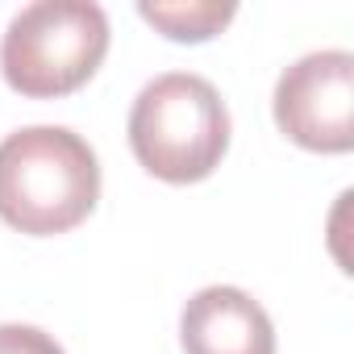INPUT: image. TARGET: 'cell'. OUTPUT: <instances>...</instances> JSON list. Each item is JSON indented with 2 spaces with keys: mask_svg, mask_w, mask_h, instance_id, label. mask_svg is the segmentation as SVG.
Instances as JSON below:
<instances>
[{
  "mask_svg": "<svg viewBox=\"0 0 354 354\" xmlns=\"http://www.w3.org/2000/svg\"><path fill=\"white\" fill-rule=\"evenodd\" d=\"M100 201L96 150L67 125H26L0 142V221L55 238L92 217Z\"/></svg>",
  "mask_w": 354,
  "mask_h": 354,
  "instance_id": "obj_1",
  "label": "cell"
},
{
  "mask_svg": "<svg viewBox=\"0 0 354 354\" xmlns=\"http://www.w3.org/2000/svg\"><path fill=\"white\" fill-rule=\"evenodd\" d=\"M129 150L162 184H201L230 150V109L192 71L154 75L129 109Z\"/></svg>",
  "mask_w": 354,
  "mask_h": 354,
  "instance_id": "obj_2",
  "label": "cell"
},
{
  "mask_svg": "<svg viewBox=\"0 0 354 354\" xmlns=\"http://www.w3.org/2000/svg\"><path fill=\"white\" fill-rule=\"evenodd\" d=\"M109 55V17L92 0H34L0 38V75L17 96L80 92Z\"/></svg>",
  "mask_w": 354,
  "mask_h": 354,
  "instance_id": "obj_3",
  "label": "cell"
},
{
  "mask_svg": "<svg viewBox=\"0 0 354 354\" xmlns=\"http://www.w3.org/2000/svg\"><path fill=\"white\" fill-rule=\"evenodd\" d=\"M275 125L313 154H346L354 146V55L313 50L275 84Z\"/></svg>",
  "mask_w": 354,
  "mask_h": 354,
  "instance_id": "obj_4",
  "label": "cell"
},
{
  "mask_svg": "<svg viewBox=\"0 0 354 354\" xmlns=\"http://www.w3.org/2000/svg\"><path fill=\"white\" fill-rule=\"evenodd\" d=\"M180 342L184 354H275V325L250 292L213 283L184 304Z\"/></svg>",
  "mask_w": 354,
  "mask_h": 354,
  "instance_id": "obj_5",
  "label": "cell"
},
{
  "mask_svg": "<svg viewBox=\"0 0 354 354\" xmlns=\"http://www.w3.org/2000/svg\"><path fill=\"white\" fill-rule=\"evenodd\" d=\"M142 21H150L162 38L171 42H209L213 34H221L234 21V5H221V0H142L138 5Z\"/></svg>",
  "mask_w": 354,
  "mask_h": 354,
  "instance_id": "obj_6",
  "label": "cell"
},
{
  "mask_svg": "<svg viewBox=\"0 0 354 354\" xmlns=\"http://www.w3.org/2000/svg\"><path fill=\"white\" fill-rule=\"evenodd\" d=\"M0 354H67V350L46 329L9 321V325H0Z\"/></svg>",
  "mask_w": 354,
  "mask_h": 354,
  "instance_id": "obj_7",
  "label": "cell"
}]
</instances>
